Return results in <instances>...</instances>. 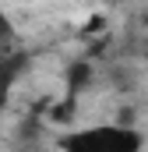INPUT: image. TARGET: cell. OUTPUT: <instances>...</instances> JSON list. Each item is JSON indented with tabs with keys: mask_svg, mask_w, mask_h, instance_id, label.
Segmentation results:
<instances>
[{
	"mask_svg": "<svg viewBox=\"0 0 148 152\" xmlns=\"http://www.w3.org/2000/svg\"><path fill=\"white\" fill-rule=\"evenodd\" d=\"M145 138L134 124H95L60 138L64 152H141Z\"/></svg>",
	"mask_w": 148,
	"mask_h": 152,
	"instance_id": "obj_1",
	"label": "cell"
}]
</instances>
